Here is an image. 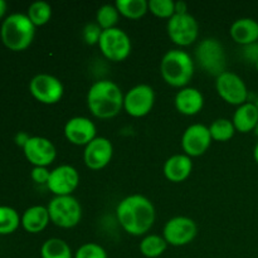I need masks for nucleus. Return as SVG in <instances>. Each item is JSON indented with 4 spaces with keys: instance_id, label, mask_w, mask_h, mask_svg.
Wrapping results in <instances>:
<instances>
[{
    "instance_id": "24",
    "label": "nucleus",
    "mask_w": 258,
    "mask_h": 258,
    "mask_svg": "<svg viewBox=\"0 0 258 258\" xmlns=\"http://www.w3.org/2000/svg\"><path fill=\"white\" fill-rule=\"evenodd\" d=\"M121 17L130 20H138L149 12V2L146 0H117L115 3Z\"/></svg>"
},
{
    "instance_id": "6",
    "label": "nucleus",
    "mask_w": 258,
    "mask_h": 258,
    "mask_svg": "<svg viewBox=\"0 0 258 258\" xmlns=\"http://www.w3.org/2000/svg\"><path fill=\"white\" fill-rule=\"evenodd\" d=\"M50 222L63 229L77 226L82 218V207L73 196L54 197L47 206Z\"/></svg>"
},
{
    "instance_id": "13",
    "label": "nucleus",
    "mask_w": 258,
    "mask_h": 258,
    "mask_svg": "<svg viewBox=\"0 0 258 258\" xmlns=\"http://www.w3.org/2000/svg\"><path fill=\"white\" fill-rule=\"evenodd\" d=\"M212 136L208 126L203 123H193L188 126L181 136V149L190 158H198L206 154L211 148Z\"/></svg>"
},
{
    "instance_id": "26",
    "label": "nucleus",
    "mask_w": 258,
    "mask_h": 258,
    "mask_svg": "<svg viewBox=\"0 0 258 258\" xmlns=\"http://www.w3.org/2000/svg\"><path fill=\"white\" fill-rule=\"evenodd\" d=\"M209 133H211L212 140L218 141V143H226L229 141L236 134L233 122L229 118H217L209 126Z\"/></svg>"
},
{
    "instance_id": "41",
    "label": "nucleus",
    "mask_w": 258,
    "mask_h": 258,
    "mask_svg": "<svg viewBox=\"0 0 258 258\" xmlns=\"http://www.w3.org/2000/svg\"><path fill=\"white\" fill-rule=\"evenodd\" d=\"M254 67H256V70H257V72H258V62L256 63V64H254Z\"/></svg>"
},
{
    "instance_id": "9",
    "label": "nucleus",
    "mask_w": 258,
    "mask_h": 258,
    "mask_svg": "<svg viewBox=\"0 0 258 258\" xmlns=\"http://www.w3.org/2000/svg\"><path fill=\"white\" fill-rule=\"evenodd\" d=\"M216 91L224 102L237 107L248 100V88L244 81L231 71H226L216 78Z\"/></svg>"
},
{
    "instance_id": "36",
    "label": "nucleus",
    "mask_w": 258,
    "mask_h": 258,
    "mask_svg": "<svg viewBox=\"0 0 258 258\" xmlns=\"http://www.w3.org/2000/svg\"><path fill=\"white\" fill-rule=\"evenodd\" d=\"M188 12V5L185 2H175V14H186Z\"/></svg>"
},
{
    "instance_id": "1",
    "label": "nucleus",
    "mask_w": 258,
    "mask_h": 258,
    "mask_svg": "<svg viewBox=\"0 0 258 258\" xmlns=\"http://www.w3.org/2000/svg\"><path fill=\"white\" fill-rule=\"evenodd\" d=\"M116 217L126 233L140 237L146 236L153 228L156 212L150 199L141 194H133L117 204Z\"/></svg>"
},
{
    "instance_id": "39",
    "label": "nucleus",
    "mask_w": 258,
    "mask_h": 258,
    "mask_svg": "<svg viewBox=\"0 0 258 258\" xmlns=\"http://www.w3.org/2000/svg\"><path fill=\"white\" fill-rule=\"evenodd\" d=\"M253 133H254V135H256L257 138H258V123H257V125H256V127H254Z\"/></svg>"
},
{
    "instance_id": "4",
    "label": "nucleus",
    "mask_w": 258,
    "mask_h": 258,
    "mask_svg": "<svg viewBox=\"0 0 258 258\" xmlns=\"http://www.w3.org/2000/svg\"><path fill=\"white\" fill-rule=\"evenodd\" d=\"M35 35V27L27 14L14 13L3 22L0 28V38L8 49L14 52L25 50Z\"/></svg>"
},
{
    "instance_id": "37",
    "label": "nucleus",
    "mask_w": 258,
    "mask_h": 258,
    "mask_svg": "<svg viewBox=\"0 0 258 258\" xmlns=\"http://www.w3.org/2000/svg\"><path fill=\"white\" fill-rule=\"evenodd\" d=\"M7 3L4 2V0H0V19H2L3 17L5 15V13H7Z\"/></svg>"
},
{
    "instance_id": "28",
    "label": "nucleus",
    "mask_w": 258,
    "mask_h": 258,
    "mask_svg": "<svg viewBox=\"0 0 258 258\" xmlns=\"http://www.w3.org/2000/svg\"><path fill=\"white\" fill-rule=\"evenodd\" d=\"M27 15L35 28L43 27L52 18V7L47 2H35L28 8Z\"/></svg>"
},
{
    "instance_id": "2",
    "label": "nucleus",
    "mask_w": 258,
    "mask_h": 258,
    "mask_svg": "<svg viewBox=\"0 0 258 258\" xmlns=\"http://www.w3.org/2000/svg\"><path fill=\"white\" fill-rule=\"evenodd\" d=\"M121 88L110 80H100L92 83L87 92V106L95 117L110 120L116 117L123 108Z\"/></svg>"
},
{
    "instance_id": "10",
    "label": "nucleus",
    "mask_w": 258,
    "mask_h": 258,
    "mask_svg": "<svg viewBox=\"0 0 258 258\" xmlns=\"http://www.w3.org/2000/svg\"><path fill=\"white\" fill-rule=\"evenodd\" d=\"M29 92L38 102L44 105H55L64 93V87L59 78L48 73H39L29 82Z\"/></svg>"
},
{
    "instance_id": "29",
    "label": "nucleus",
    "mask_w": 258,
    "mask_h": 258,
    "mask_svg": "<svg viewBox=\"0 0 258 258\" xmlns=\"http://www.w3.org/2000/svg\"><path fill=\"white\" fill-rule=\"evenodd\" d=\"M120 17V13L115 4H105L98 8L97 13H96V23L100 25L102 30L112 29V28H116Z\"/></svg>"
},
{
    "instance_id": "22",
    "label": "nucleus",
    "mask_w": 258,
    "mask_h": 258,
    "mask_svg": "<svg viewBox=\"0 0 258 258\" xmlns=\"http://www.w3.org/2000/svg\"><path fill=\"white\" fill-rule=\"evenodd\" d=\"M236 131L241 134H248L254 130L258 123V110L252 102H246L238 106L232 117Z\"/></svg>"
},
{
    "instance_id": "35",
    "label": "nucleus",
    "mask_w": 258,
    "mask_h": 258,
    "mask_svg": "<svg viewBox=\"0 0 258 258\" xmlns=\"http://www.w3.org/2000/svg\"><path fill=\"white\" fill-rule=\"evenodd\" d=\"M29 139H30V136L28 135L27 133H24V131H19V133L15 135L14 141L18 146H20V148H24L25 144L28 143V140H29Z\"/></svg>"
},
{
    "instance_id": "30",
    "label": "nucleus",
    "mask_w": 258,
    "mask_h": 258,
    "mask_svg": "<svg viewBox=\"0 0 258 258\" xmlns=\"http://www.w3.org/2000/svg\"><path fill=\"white\" fill-rule=\"evenodd\" d=\"M149 12L160 19H170L175 15V2L173 0H150Z\"/></svg>"
},
{
    "instance_id": "18",
    "label": "nucleus",
    "mask_w": 258,
    "mask_h": 258,
    "mask_svg": "<svg viewBox=\"0 0 258 258\" xmlns=\"http://www.w3.org/2000/svg\"><path fill=\"white\" fill-rule=\"evenodd\" d=\"M176 111L184 116L198 115L204 106V96L198 88L184 87L178 91L174 98Z\"/></svg>"
},
{
    "instance_id": "32",
    "label": "nucleus",
    "mask_w": 258,
    "mask_h": 258,
    "mask_svg": "<svg viewBox=\"0 0 258 258\" xmlns=\"http://www.w3.org/2000/svg\"><path fill=\"white\" fill-rule=\"evenodd\" d=\"M101 34H102V29H101L97 23H87L83 28L82 37L86 44L88 45L98 44Z\"/></svg>"
},
{
    "instance_id": "19",
    "label": "nucleus",
    "mask_w": 258,
    "mask_h": 258,
    "mask_svg": "<svg viewBox=\"0 0 258 258\" xmlns=\"http://www.w3.org/2000/svg\"><path fill=\"white\" fill-rule=\"evenodd\" d=\"M193 170V161L185 154H175L164 164V175L171 183H183L190 176Z\"/></svg>"
},
{
    "instance_id": "20",
    "label": "nucleus",
    "mask_w": 258,
    "mask_h": 258,
    "mask_svg": "<svg viewBox=\"0 0 258 258\" xmlns=\"http://www.w3.org/2000/svg\"><path fill=\"white\" fill-rule=\"evenodd\" d=\"M229 34L242 47L256 43L258 42V22L252 18H239L232 23Z\"/></svg>"
},
{
    "instance_id": "5",
    "label": "nucleus",
    "mask_w": 258,
    "mask_h": 258,
    "mask_svg": "<svg viewBox=\"0 0 258 258\" xmlns=\"http://www.w3.org/2000/svg\"><path fill=\"white\" fill-rule=\"evenodd\" d=\"M196 60L199 67L209 76L218 77L226 72V52L224 47L216 38H204L196 48Z\"/></svg>"
},
{
    "instance_id": "7",
    "label": "nucleus",
    "mask_w": 258,
    "mask_h": 258,
    "mask_svg": "<svg viewBox=\"0 0 258 258\" xmlns=\"http://www.w3.org/2000/svg\"><path fill=\"white\" fill-rule=\"evenodd\" d=\"M98 47L106 59L111 62H122L130 55L133 45L127 33L116 27L102 30Z\"/></svg>"
},
{
    "instance_id": "33",
    "label": "nucleus",
    "mask_w": 258,
    "mask_h": 258,
    "mask_svg": "<svg viewBox=\"0 0 258 258\" xmlns=\"http://www.w3.org/2000/svg\"><path fill=\"white\" fill-rule=\"evenodd\" d=\"M49 175L50 170H48V168H44V166H34L32 169V173H30V178L35 184L45 186H47L48 180H49Z\"/></svg>"
},
{
    "instance_id": "34",
    "label": "nucleus",
    "mask_w": 258,
    "mask_h": 258,
    "mask_svg": "<svg viewBox=\"0 0 258 258\" xmlns=\"http://www.w3.org/2000/svg\"><path fill=\"white\" fill-rule=\"evenodd\" d=\"M242 55H243V58L246 60L256 64L258 62V42L252 43V44L243 47V49H242Z\"/></svg>"
},
{
    "instance_id": "15",
    "label": "nucleus",
    "mask_w": 258,
    "mask_h": 258,
    "mask_svg": "<svg viewBox=\"0 0 258 258\" xmlns=\"http://www.w3.org/2000/svg\"><path fill=\"white\" fill-rule=\"evenodd\" d=\"M27 160L33 166L48 168L57 158L55 146L49 139L43 136H30L28 143L23 148Z\"/></svg>"
},
{
    "instance_id": "23",
    "label": "nucleus",
    "mask_w": 258,
    "mask_h": 258,
    "mask_svg": "<svg viewBox=\"0 0 258 258\" xmlns=\"http://www.w3.org/2000/svg\"><path fill=\"white\" fill-rule=\"evenodd\" d=\"M42 258H75L70 244L63 239L53 237L47 239L40 247Z\"/></svg>"
},
{
    "instance_id": "8",
    "label": "nucleus",
    "mask_w": 258,
    "mask_h": 258,
    "mask_svg": "<svg viewBox=\"0 0 258 258\" xmlns=\"http://www.w3.org/2000/svg\"><path fill=\"white\" fill-rule=\"evenodd\" d=\"M166 30L171 42L179 47H189L199 37L198 20L190 13L173 15L168 20Z\"/></svg>"
},
{
    "instance_id": "14",
    "label": "nucleus",
    "mask_w": 258,
    "mask_h": 258,
    "mask_svg": "<svg viewBox=\"0 0 258 258\" xmlns=\"http://www.w3.org/2000/svg\"><path fill=\"white\" fill-rule=\"evenodd\" d=\"M80 185V173L72 165L57 166L50 170L49 180L47 183V188L54 197L72 196L73 191Z\"/></svg>"
},
{
    "instance_id": "40",
    "label": "nucleus",
    "mask_w": 258,
    "mask_h": 258,
    "mask_svg": "<svg viewBox=\"0 0 258 258\" xmlns=\"http://www.w3.org/2000/svg\"><path fill=\"white\" fill-rule=\"evenodd\" d=\"M254 105H256V107H257V110H258V98L256 100V102H254Z\"/></svg>"
},
{
    "instance_id": "38",
    "label": "nucleus",
    "mask_w": 258,
    "mask_h": 258,
    "mask_svg": "<svg viewBox=\"0 0 258 258\" xmlns=\"http://www.w3.org/2000/svg\"><path fill=\"white\" fill-rule=\"evenodd\" d=\"M253 158H254V161L258 164V141L256 144V146H254L253 149Z\"/></svg>"
},
{
    "instance_id": "21",
    "label": "nucleus",
    "mask_w": 258,
    "mask_h": 258,
    "mask_svg": "<svg viewBox=\"0 0 258 258\" xmlns=\"http://www.w3.org/2000/svg\"><path fill=\"white\" fill-rule=\"evenodd\" d=\"M50 218L47 207L33 206L29 207L20 217V224L28 233L37 234L44 231L49 224Z\"/></svg>"
},
{
    "instance_id": "25",
    "label": "nucleus",
    "mask_w": 258,
    "mask_h": 258,
    "mask_svg": "<svg viewBox=\"0 0 258 258\" xmlns=\"http://www.w3.org/2000/svg\"><path fill=\"white\" fill-rule=\"evenodd\" d=\"M168 248V243L163 236L159 234H146L139 244L141 254L146 258L160 257Z\"/></svg>"
},
{
    "instance_id": "16",
    "label": "nucleus",
    "mask_w": 258,
    "mask_h": 258,
    "mask_svg": "<svg viewBox=\"0 0 258 258\" xmlns=\"http://www.w3.org/2000/svg\"><path fill=\"white\" fill-rule=\"evenodd\" d=\"M113 146L107 138L97 136L83 150V161L91 170H101L112 160Z\"/></svg>"
},
{
    "instance_id": "27",
    "label": "nucleus",
    "mask_w": 258,
    "mask_h": 258,
    "mask_svg": "<svg viewBox=\"0 0 258 258\" xmlns=\"http://www.w3.org/2000/svg\"><path fill=\"white\" fill-rule=\"evenodd\" d=\"M20 217L14 208L0 206V236L12 234L19 228Z\"/></svg>"
},
{
    "instance_id": "12",
    "label": "nucleus",
    "mask_w": 258,
    "mask_h": 258,
    "mask_svg": "<svg viewBox=\"0 0 258 258\" xmlns=\"http://www.w3.org/2000/svg\"><path fill=\"white\" fill-rule=\"evenodd\" d=\"M198 233L197 223L189 217H173L163 228V237L166 243L174 247H183L194 241Z\"/></svg>"
},
{
    "instance_id": "31",
    "label": "nucleus",
    "mask_w": 258,
    "mask_h": 258,
    "mask_svg": "<svg viewBox=\"0 0 258 258\" xmlns=\"http://www.w3.org/2000/svg\"><path fill=\"white\" fill-rule=\"evenodd\" d=\"M75 258H108L107 252L98 243L88 242L76 251Z\"/></svg>"
},
{
    "instance_id": "11",
    "label": "nucleus",
    "mask_w": 258,
    "mask_h": 258,
    "mask_svg": "<svg viewBox=\"0 0 258 258\" xmlns=\"http://www.w3.org/2000/svg\"><path fill=\"white\" fill-rule=\"evenodd\" d=\"M155 103V91L151 86L140 83L127 91L123 97V110L131 117H145Z\"/></svg>"
},
{
    "instance_id": "3",
    "label": "nucleus",
    "mask_w": 258,
    "mask_h": 258,
    "mask_svg": "<svg viewBox=\"0 0 258 258\" xmlns=\"http://www.w3.org/2000/svg\"><path fill=\"white\" fill-rule=\"evenodd\" d=\"M196 71V64L188 52L170 49L163 55L160 62V75L165 83L181 90L188 87Z\"/></svg>"
},
{
    "instance_id": "17",
    "label": "nucleus",
    "mask_w": 258,
    "mask_h": 258,
    "mask_svg": "<svg viewBox=\"0 0 258 258\" xmlns=\"http://www.w3.org/2000/svg\"><path fill=\"white\" fill-rule=\"evenodd\" d=\"M64 138L68 143L76 146H87L92 140L97 138V128L95 122L85 116H75L66 122Z\"/></svg>"
}]
</instances>
